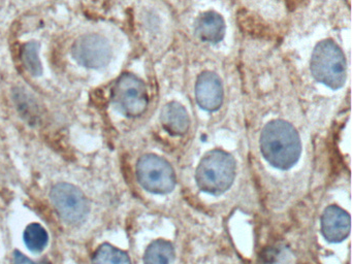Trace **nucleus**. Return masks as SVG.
<instances>
[{
  "label": "nucleus",
  "mask_w": 352,
  "mask_h": 264,
  "mask_svg": "<svg viewBox=\"0 0 352 264\" xmlns=\"http://www.w3.org/2000/svg\"><path fill=\"white\" fill-rule=\"evenodd\" d=\"M261 264H289L290 257L287 250L271 248L263 254Z\"/></svg>",
  "instance_id": "nucleus-16"
},
{
  "label": "nucleus",
  "mask_w": 352,
  "mask_h": 264,
  "mask_svg": "<svg viewBox=\"0 0 352 264\" xmlns=\"http://www.w3.org/2000/svg\"><path fill=\"white\" fill-rule=\"evenodd\" d=\"M23 237L26 247L34 253L44 251L49 243L48 232L38 223H32L28 225L24 230Z\"/></svg>",
  "instance_id": "nucleus-14"
},
{
  "label": "nucleus",
  "mask_w": 352,
  "mask_h": 264,
  "mask_svg": "<svg viewBox=\"0 0 352 264\" xmlns=\"http://www.w3.org/2000/svg\"><path fill=\"white\" fill-rule=\"evenodd\" d=\"M310 69L317 82L333 90L342 88L346 80V60L341 47L331 39L317 43L311 57Z\"/></svg>",
  "instance_id": "nucleus-3"
},
{
  "label": "nucleus",
  "mask_w": 352,
  "mask_h": 264,
  "mask_svg": "<svg viewBox=\"0 0 352 264\" xmlns=\"http://www.w3.org/2000/svg\"><path fill=\"white\" fill-rule=\"evenodd\" d=\"M13 264H50L49 262L46 261H41V262H34L32 261L30 258L26 257L24 254H22L21 252L15 251L14 252V262Z\"/></svg>",
  "instance_id": "nucleus-17"
},
{
  "label": "nucleus",
  "mask_w": 352,
  "mask_h": 264,
  "mask_svg": "<svg viewBox=\"0 0 352 264\" xmlns=\"http://www.w3.org/2000/svg\"><path fill=\"white\" fill-rule=\"evenodd\" d=\"M236 163L232 155L221 148L209 151L199 161L195 173L197 187L211 195L226 193L236 177Z\"/></svg>",
  "instance_id": "nucleus-2"
},
{
  "label": "nucleus",
  "mask_w": 352,
  "mask_h": 264,
  "mask_svg": "<svg viewBox=\"0 0 352 264\" xmlns=\"http://www.w3.org/2000/svg\"><path fill=\"white\" fill-rule=\"evenodd\" d=\"M115 109L129 118L140 117L147 109L148 94L145 84L133 74H123L113 88Z\"/></svg>",
  "instance_id": "nucleus-5"
},
{
  "label": "nucleus",
  "mask_w": 352,
  "mask_h": 264,
  "mask_svg": "<svg viewBox=\"0 0 352 264\" xmlns=\"http://www.w3.org/2000/svg\"><path fill=\"white\" fill-rule=\"evenodd\" d=\"M140 185L153 194H168L177 184L176 173L170 163L155 154H146L137 163Z\"/></svg>",
  "instance_id": "nucleus-4"
},
{
  "label": "nucleus",
  "mask_w": 352,
  "mask_h": 264,
  "mask_svg": "<svg viewBox=\"0 0 352 264\" xmlns=\"http://www.w3.org/2000/svg\"><path fill=\"white\" fill-rule=\"evenodd\" d=\"M50 199L57 214L69 224H80L89 214V202L85 194L69 183L53 186Z\"/></svg>",
  "instance_id": "nucleus-6"
},
{
  "label": "nucleus",
  "mask_w": 352,
  "mask_h": 264,
  "mask_svg": "<svg viewBox=\"0 0 352 264\" xmlns=\"http://www.w3.org/2000/svg\"><path fill=\"white\" fill-rule=\"evenodd\" d=\"M22 62L28 72L34 76L43 74V64L40 58V45L36 41H30L22 49Z\"/></svg>",
  "instance_id": "nucleus-15"
},
{
  "label": "nucleus",
  "mask_w": 352,
  "mask_h": 264,
  "mask_svg": "<svg viewBox=\"0 0 352 264\" xmlns=\"http://www.w3.org/2000/svg\"><path fill=\"white\" fill-rule=\"evenodd\" d=\"M92 264H131V261L126 252L110 243H102L94 253Z\"/></svg>",
  "instance_id": "nucleus-13"
},
{
  "label": "nucleus",
  "mask_w": 352,
  "mask_h": 264,
  "mask_svg": "<svg viewBox=\"0 0 352 264\" xmlns=\"http://www.w3.org/2000/svg\"><path fill=\"white\" fill-rule=\"evenodd\" d=\"M162 127L172 135H184L190 126V118L181 103L172 101L164 105L160 113Z\"/></svg>",
  "instance_id": "nucleus-11"
},
{
  "label": "nucleus",
  "mask_w": 352,
  "mask_h": 264,
  "mask_svg": "<svg viewBox=\"0 0 352 264\" xmlns=\"http://www.w3.org/2000/svg\"><path fill=\"white\" fill-rule=\"evenodd\" d=\"M259 146L270 165L288 170L296 164L302 154V142L296 128L284 120H273L261 130Z\"/></svg>",
  "instance_id": "nucleus-1"
},
{
  "label": "nucleus",
  "mask_w": 352,
  "mask_h": 264,
  "mask_svg": "<svg viewBox=\"0 0 352 264\" xmlns=\"http://www.w3.org/2000/svg\"><path fill=\"white\" fill-rule=\"evenodd\" d=\"M175 248L166 239L152 241L144 254V264H174Z\"/></svg>",
  "instance_id": "nucleus-12"
},
{
  "label": "nucleus",
  "mask_w": 352,
  "mask_h": 264,
  "mask_svg": "<svg viewBox=\"0 0 352 264\" xmlns=\"http://www.w3.org/2000/svg\"><path fill=\"white\" fill-rule=\"evenodd\" d=\"M195 98L205 111H215L220 109L223 101V87L215 72H204L199 74L195 82Z\"/></svg>",
  "instance_id": "nucleus-8"
},
{
  "label": "nucleus",
  "mask_w": 352,
  "mask_h": 264,
  "mask_svg": "<svg viewBox=\"0 0 352 264\" xmlns=\"http://www.w3.org/2000/svg\"><path fill=\"white\" fill-rule=\"evenodd\" d=\"M195 33L206 43H219L226 35V22L221 14L208 10L199 14L195 21Z\"/></svg>",
  "instance_id": "nucleus-10"
},
{
  "label": "nucleus",
  "mask_w": 352,
  "mask_h": 264,
  "mask_svg": "<svg viewBox=\"0 0 352 264\" xmlns=\"http://www.w3.org/2000/svg\"><path fill=\"white\" fill-rule=\"evenodd\" d=\"M321 232L329 243L345 241L350 233V216L340 206H327L321 216Z\"/></svg>",
  "instance_id": "nucleus-9"
},
{
  "label": "nucleus",
  "mask_w": 352,
  "mask_h": 264,
  "mask_svg": "<svg viewBox=\"0 0 352 264\" xmlns=\"http://www.w3.org/2000/svg\"><path fill=\"white\" fill-rule=\"evenodd\" d=\"M74 59L86 68L102 69L112 59V49L106 37L86 34L79 37L72 47Z\"/></svg>",
  "instance_id": "nucleus-7"
}]
</instances>
